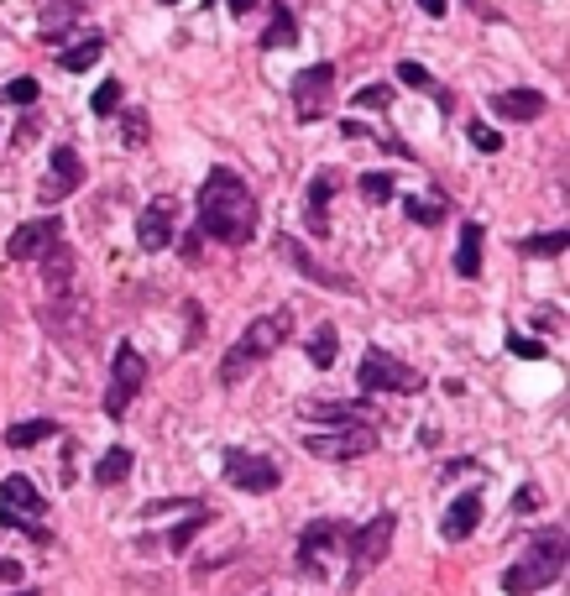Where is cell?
I'll return each mask as SVG.
<instances>
[{
  "instance_id": "cell-1",
  "label": "cell",
  "mask_w": 570,
  "mask_h": 596,
  "mask_svg": "<svg viewBox=\"0 0 570 596\" xmlns=\"http://www.w3.org/2000/svg\"><path fill=\"white\" fill-rule=\"evenodd\" d=\"M199 236H210L220 246H246L257 236V199L231 168H215L210 178H204V189H199Z\"/></svg>"
},
{
  "instance_id": "cell-2",
  "label": "cell",
  "mask_w": 570,
  "mask_h": 596,
  "mask_svg": "<svg viewBox=\"0 0 570 596\" xmlns=\"http://www.w3.org/2000/svg\"><path fill=\"white\" fill-rule=\"evenodd\" d=\"M288 330H293V314H262V319H252V325L241 330V340L231 346V356L220 361V382H241L246 372H252L257 361H267L272 351L288 340Z\"/></svg>"
},
{
  "instance_id": "cell-3",
  "label": "cell",
  "mask_w": 570,
  "mask_h": 596,
  "mask_svg": "<svg viewBox=\"0 0 570 596\" xmlns=\"http://www.w3.org/2000/svg\"><path fill=\"white\" fill-rule=\"evenodd\" d=\"M560 570H565V544H560V539H539V544H529V549H523V555L503 570V591H508V596L544 591V586L560 581Z\"/></svg>"
},
{
  "instance_id": "cell-4",
  "label": "cell",
  "mask_w": 570,
  "mask_h": 596,
  "mask_svg": "<svg viewBox=\"0 0 570 596\" xmlns=\"http://www.w3.org/2000/svg\"><path fill=\"white\" fill-rule=\"evenodd\" d=\"M393 529H398V518H393V513H377L367 529L351 539V570H346V586H361V581H367L372 570L387 560V549H393Z\"/></svg>"
},
{
  "instance_id": "cell-5",
  "label": "cell",
  "mask_w": 570,
  "mask_h": 596,
  "mask_svg": "<svg viewBox=\"0 0 570 596\" xmlns=\"http://www.w3.org/2000/svg\"><path fill=\"white\" fill-rule=\"evenodd\" d=\"M356 382H361V393H419V387H424V377L414 372V366H403L398 356H387V351L361 356Z\"/></svg>"
},
{
  "instance_id": "cell-6",
  "label": "cell",
  "mask_w": 570,
  "mask_h": 596,
  "mask_svg": "<svg viewBox=\"0 0 570 596\" xmlns=\"http://www.w3.org/2000/svg\"><path fill=\"white\" fill-rule=\"evenodd\" d=\"M142 382H147V356L136 351V346H121V351H116V361H110L105 414H110V419H121L126 408L136 403V393H142Z\"/></svg>"
},
{
  "instance_id": "cell-7",
  "label": "cell",
  "mask_w": 570,
  "mask_h": 596,
  "mask_svg": "<svg viewBox=\"0 0 570 596\" xmlns=\"http://www.w3.org/2000/svg\"><path fill=\"white\" fill-rule=\"evenodd\" d=\"M0 523H11V529H27L32 539H48V529H42V508H48V502H42V492L32 487L27 476H6L0 481Z\"/></svg>"
},
{
  "instance_id": "cell-8",
  "label": "cell",
  "mask_w": 570,
  "mask_h": 596,
  "mask_svg": "<svg viewBox=\"0 0 570 596\" xmlns=\"http://www.w3.org/2000/svg\"><path fill=\"white\" fill-rule=\"evenodd\" d=\"M330 89H335V68H330V63L304 68V74L288 84L293 116H299V121H319V116H330Z\"/></svg>"
},
{
  "instance_id": "cell-9",
  "label": "cell",
  "mask_w": 570,
  "mask_h": 596,
  "mask_svg": "<svg viewBox=\"0 0 570 596\" xmlns=\"http://www.w3.org/2000/svg\"><path fill=\"white\" fill-rule=\"evenodd\" d=\"M304 450L319 455V461H361V455H372V450H377V429H372V424H356V429L309 434Z\"/></svg>"
},
{
  "instance_id": "cell-10",
  "label": "cell",
  "mask_w": 570,
  "mask_h": 596,
  "mask_svg": "<svg viewBox=\"0 0 570 596\" xmlns=\"http://www.w3.org/2000/svg\"><path fill=\"white\" fill-rule=\"evenodd\" d=\"M225 481H231L236 492H278L283 471L272 466V461H262V455H241V450H231V455H225Z\"/></svg>"
},
{
  "instance_id": "cell-11",
  "label": "cell",
  "mask_w": 570,
  "mask_h": 596,
  "mask_svg": "<svg viewBox=\"0 0 570 596\" xmlns=\"http://www.w3.org/2000/svg\"><path fill=\"white\" fill-rule=\"evenodd\" d=\"M84 183V163H79V152L74 147H58L53 152V163H48V178H42V189H37V199L42 204H58V199H68Z\"/></svg>"
},
{
  "instance_id": "cell-12",
  "label": "cell",
  "mask_w": 570,
  "mask_h": 596,
  "mask_svg": "<svg viewBox=\"0 0 570 596\" xmlns=\"http://www.w3.org/2000/svg\"><path fill=\"white\" fill-rule=\"evenodd\" d=\"M272 251H278V257L293 267V272H304V278L309 283H319V288H340V293H351L356 283L346 278V272H330V267H319L314 257H309V251L299 246V241H293V236H278V241H272Z\"/></svg>"
},
{
  "instance_id": "cell-13",
  "label": "cell",
  "mask_w": 570,
  "mask_h": 596,
  "mask_svg": "<svg viewBox=\"0 0 570 596\" xmlns=\"http://www.w3.org/2000/svg\"><path fill=\"white\" fill-rule=\"evenodd\" d=\"M340 539H346V529H340L335 518H319V523H309V529H304V539H299V565H304L309 576H314V570H319V560H325V555H335V549H340Z\"/></svg>"
},
{
  "instance_id": "cell-14",
  "label": "cell",
  "mask_w": 570,
  "mask_h": 596,
  "mask_svg": "<svg viewBox=\"0 0 570 596\" xmlns=\"http://www.w3.org/2000/svg\"><path fill=\"white\" fill-rule=\"evenodd\" d=\"M136 241H142V251H163L173 241V199H152L136 215Z\"/></svg>"
},
{
  "instance_id": "cell-15",
  "label": "cell",
  "mask_w": 570,
  "mask_h": 596,
  "mask_svg": "<svg viewBox=\"0 0 570 596\" xmlns=\"http://www.w3.org/2000/svg\"><path fill=\"white\" fill-rule=\"evenodd\" d=\"M53 241H58V220H53V215H42V220H27V225H21L6 251H11L16 262H37Z\"/></svg>"
},
{
  "instance_id": "cell-16",
  "label": "cell",
  "mask_w": 570,
  "mask_h": 596,
  "mask_svg": "<svg viewBox=\"0 0 570 596\" xmlns=\"http://www.w3.org/2000/svg\"><path fill=\"white\" fill-rule=\"evenodd\" d=\"M304 414L330 424V429H356V424H377V408L372 403H304Z\"/></svg>"
},
{
  "instance_id": "cell-17",
  "label": "cell",
  "mask_w": 570,
  "mask_h": 596,
  "mask_svg": "<svg viewBox=\"0 0 570 596\" xmlns=\"http://www.w3.org/2000/svg\"><path fill=\"white\" fill-rule=\"evenodd\" d=\"M476 523H482V497H476V492H461V497L450 502V513H445V523H440V534H445L450 544H461V539L476 534Z\"/></svg>"
},
{
  "instance_id": "cell-18",
  "label": "cell",
  "mask_w": 570,
  "mask_h": 596,
  "mask_svg": "<svg viewBox=\"0 0 570 596\" xmlns=\"http://www.w3.org/2000/svg\"><path fill=\"white\" fill-rule=\"evenodd\" d=\"M492 110H497V121H534L544 110V95L539 89H497Z\"/></svg>"
},
{
  "instance_id": "cell-19",
  "label": "cell",
  "mask_w": 570,
  "mask_h": 596,
  "mask_svg": "<svg viewBox=\"0 0 570 596\" xmlns=\"http://www.w3.org/2000/svg\"><path fill=\"white\" fill-rule=\"evenodd\" d=\"M79 11H84L79 0H53V6L42 11V21H37V37H42V42H63L68 27L79 21Z\"/></svg>"
},
{
  "instance_id": "cell-20",
  "label": "cell",
  "mask_w": 570,
  "mask_h": 596,
  "mask_svg": "<svg viewBox=\"0 0 570 596\" xmlns=\"http://www.w3.org/2000/svg\"><path fill=\"white\" fill-rule=\"evenodd\" d=\"M37 262H42V278H48V288L63 298V293H68V278H74V251H68L63 241H53Z\"/></svg>"
},
{
  "instance_id": "cell-21",
  "label": "cell",
  "mask_w": 570,
  "mask_h": 596,
  "mask_svg": "<svg viewBox=\"0 0 570 596\" xmlns=\"http://www.w3.org/2000/svg\"><path fill=\"white\" fill-rule=\"evenodd\" d=\"M455 272H461V278H476V272H482V225H476V220L461 225V246H455Z\"/></svg>"
},
{
  "instance_id": "cell-22",
  "label": "cell",
  "mask_w": 570,
  "mask_h": 596,
  "mask_svg": "<svg viewBox=\"0 0 570 596\" xmlns=\"http://www.w3.org/2000/svg\"><path fill=\"white\" fill-rule=\"evenodd\" d=\"M105 58V37H84V42H68V48L58 53V68H68V74H84V68H95Z\"/></svg>"
},
{
  "instance_id": "cell-23",
  "label": "cell",
  "mask_w": 570,
  "mask_h": 596,
  "mask_svg": "<svg viewBox=\"0 0 570 596\" xmlns=\"http://www.w3.org/2000/svg\"><path fill=\"white\" fill-rule=\"evenodd\" d=\"M53 434H58L53 419H21V424L6 429V445H11V450H32V445H42V440H53Z\"/></svg>"
},
{
  "instance_id": "cell-24",
  "label": "cell",
  "mask_w": 570,
  "mask_h": 596,
  "mask_svg": "<svg viewBox=\"0 0 570 596\" xmlns=\"http://www.w3.org/2000/svg\"><path fill=\"white\" fill-rule=\"evenodd\" d=\"M131 466H136V455H131L126 445H116V450H105V455H100L95 481H100V487H116V481H126V476H131Z\"/></svg>"
},
{
  "instance_id": "cell-25",
  "label": "cell",
  "mask_w": 570,
  "mask_h": 596,
  "mask_svg": "<svg viewBox=\"0 0 570 596\" xmlns=\"http://www.w3.org/2000/svg\"><path fill=\"white\" fill-rule=\"evenodd\" d=\"M293 42H299V21H293V16H288V6H283L278 16L267 21V32H262V48H267V53H278V48H293Z\"/></svg>"
},
{
  "instance_id": "cell-26",
  "label": "cell",
  "mask_w": 570,
  "mask_h": 596,
  "mask_svg": "<svg viewBox=\"0 0 570 596\" xmlns=\"http://www.w3.org/2000/svg\"><path fill=\"white\" fill-rule=\"evenodd\" d=\"M304 351H309V361H314V366H330V361H335V351H340L335 325H319V330L309 335V346H304Z\"/></svg>"
},
{
  "instance_id": "cell-27",
  "label": "cell",
  "mask_w": 570,
  "mask_h": 596,
  "mask_svg": "<svg viewBox=\"0 0 570 596\" xmlns=\"http://www.w3.org/2000/svg\"><path fill=\"white\" fill-rule=\"evenodd\" d=\"M518 251H523V257H560V251H565V231H544V236H529V241H523Z\"/></svg>"
},
{
  "instance_id": "cell-28",
  "label": "cell",
  "mask_w": 570,
  "mask_h": 596,
  "mask_svg": "<svg viewBox=\"0 0 570 596\" xmlns=\"http://www.w3.org/2000/svg\"><path fill=\"white\" fill-rule=\"evenodd\" d=\"M204 523H210V513H204V508H194V518H189V523H178V529H173V539H168V549H173V555H178V549H189V544H194V534L204 529Z\"/></svg>"
},
{
  "instance_id": "cell-29",
  "label": "cell",
  "mask_w": 570,
  "mask_h": 596,
  "mask_svg": "<svg viewBox=\"0 0 570 596\" xmlns=\"http://www.w3.org/2000/svg\"><path fill=\"white\" fill-rule=\"evenodd\" d=\"M89 105H95V116H116V110H121V79H105Z\"/></svg>"
},
{
  "instance_id": "cell-30",
  "label": "cell",
  "mask_w": 570,
  "mask_h": 596,
  "mask_svg": "<svg viewBox=\"0 0 570 596\" xmlns=\"http://www.w3.org/2000/svg\"><path fill=\"white\" fill-rule=\"evenodd\" d=\"M335 199V173H319L314 183H309V210L314 215H325V204Z\"/></svg>"
},
{
  "instance_id": "cell-31",
  "label": "cell",
  "mask_w": 570,
  "mask_h": 596,
  "mask_svg": "<svg viewBox=\"0 0 570 596\" xmlns=\"http://www.w3.org/2000/svg\"><path fill=\"white\" fill-rule=\"evenodd\" d=\"M466 136H471V147H476V152H497V147H503V131H492L487 121H471Z\"/></svg>"
},
{
  "instance_id": "cell-32",
  "label": "cell",
  "mask_w": 570,
  "mask_h": 596,
  "mask_svg": "<svg viewBox=\"0 0 570 596\" xmlns=\"http://www.w3.org/2000/svg\"><path fill=\"white\" fill-rule=\"evenodd\" d=\"M361 194H367L372 204H387L393 199V178L387 173H361Z\"/></svg>"
},
{
  "instance_id": "cell-33",
  "label": "cell",
  "mask_w": 570,
  "mask_h": 596,
  "mask_svg": "<svg viewBox=\"0 0 570 596\" xmlns=\"http://www.w3.org/2000/svg\"><path fill=\"white\" fill-rule=\"evenodd\" d=\"M387 105H393V89H387V84H367L356 95V110H387Z\"/></svg>"
},
{
  "instance_id": "cell-34",
  "label": "cell",
  "mask_w": 570,
  "mask_h": 596,
  "mask_svg": "<svg viewBox=\"0 0 570 596\" xmlns=\"http://www.w3.org/2000/svg\"><path fill=\"white\" fill-rule=\"evenodd\" d=\"M508 351H513V356H529V361H544V340H529V335L513 330V335H508Z\"/></svg>"
},
{
  "instance_id": "cell-35",
  "label": "cell",
  "mask_w": 570,
  "mask_h": 596,
  "mask_svg": "<svg viewBox=\"0 0 570 596\" xmlns=\"http://www.w3.org/2000/svg\"><path fill=\"white\" fill-rule=\"evenodd\" d=\"M403 210H408V220H419V225H440V215H445L440 204H424V199H408Z\"/></svg>"
},
{
  "instance_id": "cell-36",
  "label": "cell",
  "mask_w": 570,
  "mask_h": 596,
  "mask_svg": "<svg viewBox=\"0 0 570 596\" xmlns=\"http://www.w3.org/2000/svg\"><path fill=\"white\" fill-rule=\"evenodd\" d=\"M6 100H11V105H32V100H37V79H11V84H6Z\"/></svg>"
},
{
  "instance_id": "cell-37",
  "label": "cell",
  "mask_w": 570,
  "mask_h": 596,
  "mask_svg": "<svg viewBox=\"0 0 570 596\" xmlns=\"http://www.w3.org/2000/svg\"><path fill=\"white\" fill-rule=\"evenodd\" d=\"M398 79H403V84H414V89H424V84H429V68L408 58V63H398Z\"/></svg>"
},
{
  "instance_id": "cell-38",
  "label": "cell",
  "mask_w": 570,
  "mask_h": 596,
  "mask_svg": "<svg viewBox=\"0 0 570 596\" xmlns=\"http://www.w3.org/2000/svg\"><path fill=\"white\" fill-rule=\"evenodd\" d=\"M126 142H131V147L147 142V116H142V110H131V116H126Z\"/></svg>"
},
{
  "instance_id": "cell-39",
  "label": "cell",
  "mask_w": 570,
  "mask_h": 596,
  "mask_svg": "<svg viewBox=\"0 0 570 596\" xmlns=\"http://www.w3.org/2000/svg\"><path fill=\"white\" fill-rule=\"evenodd\" d=\"M534 508H544V497H539L534 487H523V492L513 497V513H534Z\"/></svg>"
},
{
  "instance_id": "cell-40",
  "label": "cell",
  "mask_w": 570,
  "mask_h": 596,
  "mask_svg": "<svg viewBox=\"0 0 570 596\" xmlns=\"http://www.w3.org/2000/svg\"><path fill=\"white\" fill-rule=\"evenodd\" d=\"M0 581H6V586H21V565L6 560V555H0Z\"/></svg>"
},
{
  "instance_id": "cell-41",
  "label": "cell",
  "mask_w": 570,
  "mask_h": 596,
  "mask_svg": "<svg viewBox=\"0 0 570 596\" xmlns=\"http://www.w3.org/2000/svg\"><path fill=\"white\" fill-rule=\"evenodd\" d=\"M419 11H424V16H445L450 0H419Z\"/></svg>"
},
{
  "instance_id": "cell-42",
  "label": "cell",
  "mask_w": 570,
  "mask_h": 596,
  "mask_svg": "<svg viewBox=\"0 0 570 596\" xmlns=\"http://www.w3.org/2000/svg\"><path fill=\"white\" fill-rule=\"evenodd\" d=\"M225 6H231L236 16H246V11H252V6H257V0H225Z\"/></svg>"
},
{
  "instance_id": "cell-43",
  "label": "cell",
  "mask_w": 570,
  "mask_h": 596,
  "mask_svg": "<svg viewBox=\"0 0 570 596\" xmlns=\"http://www.w3.org/2000/svg\"><path fill=\"white\" fill-rule=\"evenodd\" d=\"M163 6H178V0H163Z\"/></svg>"
},
{
  "instance_id": "cell-44",
  "label": "cell",
  "mask_w": 570,
  "mask_h": 596,
  "mask_svg": "<svg viewBox=\"0 0 570 596\" xmlns=\"http://www.w3.org/2000/svg\"><path fill=\"white\" fill-rule=\"evenodd\" d=\"M16 596H32V591H16Z\"/></svg>"
}]
</instances>
